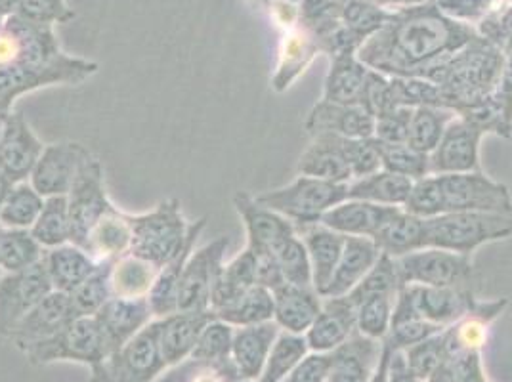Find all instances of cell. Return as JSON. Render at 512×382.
I'll return each mask as SVG.
<instances>
[{
  "instance_id": "obj_1",
  "label": "cell",
  "mask_w": 512,
  "mask_h": 382,
  "mask_svg": "<svg viewBox=\"0 0 512 382\" xmlns=\"http://www.w3.org/2000/svg\"><path fill=\"white\" fill-rule=\"evenodd\" d=\"M478 29L455 22L430 0L394 10L390 20L373 33L358 58L386 77H425L434 65L478 37Z\"/></svg>"
},
{
  "instance_id": "obj_2",
  "label": "cell",
  "mask_w": 512,
  "mask_h": 382,
  "mask_svg": "<svg viewBox=\"0 0 512 382\" xmlns=\"http://www.w3.org/2000/svg\"><path fill=\"white\" fill-rule=\"evenodd\" d=\"M507 56L488 39L478 35L465 48L434 65L423 79L438 86L446 106L457 115L484 104L501 79Z\"/></svg>"
},
{
  "instance_id": "obj_3",
  "label": "cell",
  "mask_w": 512,
  "mask_h": 382,
  "mask_svg": "<svg viewBox=\"0 0 512 382\" xmlns=\"http://www.w3.org/2000/svg\"><path fill=\"white\" fill-rule=\"evenodd\" d=\"M127 220L130 255L150 262L157 270L180 255L190 232V222L178 199H167L150 213L127 214Z\"/></svg>"
},
{
  "instance_id": "obj_4",
  "label": "cell",
  "mask_w": 512,
  "mask_h": 382,
  "mask_svg": "<svg viewBox=\"0 0 512 382\" xmlns=\"http://www.w3.org/2000/svg\"><path fill=\"white\" fill-rule=\"evenodd\" d=\"M427 247L472 256L480 247L512 237V216L493 213H444L425 218Z\"/></svg>"
},
{
  "instance_id": "obj_5",
  "label": "cell",
  "mask_w": 512,
  "mask_h": 382,
  "mask_svg": "<svg viewBox=\"0 0 512 382\" xmlns=\"http://www.w3.org/2000/svg\"><path fill=\"white\" fill-rule=\"evenodd\" d=\"M344 199H348V184L320 180L304 174H299L291 184L283 188L256 195L260 205L285 216L295 224V228L318 224L323 214L329 213Z\"/></svg>"
},
{
  "instance_id": "obj_6",
  "label": "cell",
  "mask_w": 512,
  "mask_h": 382,
  "mask_svg": "<svg viewBox=\"0 0 512 382\" xmlns=\"http://www.w3.org/2000/svg\"><path fill=\"white\" fill-rule=\"evenodd\" d=\"M31 363H52V361H77L88 365L92 375L98 373L109 360L104 333L94 316L75 318L64 331L52 339L41 340L23 352Z\"/></svg>"
},
{
  "instance_id": "obj_7",
  "label": "cell",
  "mask_w": 512,
  "mask_h": 382,
  "mask_svg": "<svg viewBox=\"0 0 512 382\" xmlns=\"http://www.w3.org/2000/svg\"><path fill=\"white\" fill-rule=\"evenodd\" d=\"M442 191L444 213H493L512 216V195L507 184L482 170L434 174Z\"/></svg>"
},
{
  "instance_id": "obj_8",
  "label": "cell",
  "mask_w": 512,
  "mask_h": 382,
  "mask_svg": "<svg viewBox=\"0 0 512 382\" xmlns=\"http://www.w3.org/2000/svg\"><path fill=\"white\" fill-rule=\"evenodd\" d=\"M69 222H71V243L77 247H86V239L92 228L106 216L115 211L109 201L106 190V174L98 157L86 151L81 167L77 170L75 182L67 193Z\"/></svg>"
},
{
  "instance_id": "obj_9",
  "label": "cell",
  "mask_w": 512,
  "mask_h": 382,
  "mask_svg": "<svg viewBox=\"0 0 512 382\" xmlns=\"http://www.w3.org/2000/svg\"><path fill=\"white\" fill-rule=\"evenodd\" d=\"M161 319H153L92 375V382H155L167 369L161 352Z\"/></svg>"
},
{
  "instance_id": "obj_10",
  "label": "cell",
  "mask_w": 512,
  "mask_h": 382,
  "mask_svg": "<svg viewBox=\"0 0 512 382\" xmlns=\"http://www.w3.org/2000/svg\"><path fill=\"white\" fill-rule=\"evenodd\" d=\"M396 266L404 285L472 289L476 277L470 256L436 247H425L396 258Z\"/></svg>"
},
{
  "instance_id": "obj_11",
  "label": "cell",
  "mask_w": 512,
  "mask_h": 382,
  "mask_svg": "<svg viewBox=\"0 0 512 382\" xmlns=\"http://www.w3.org/2000/svg\"><path fill=\"white\" fill-rule=\"evenodd\" d=\"M98 71V65L79 60L60 69H33L27 65H0V121L10 113L14 102L33 90L52 85H81Z\"/></svg>"
},
{
  "instance_id": "obj_12",
  "label": "cell",
  "mask_w": 512,
  "mask_h": 382,
  "mask_svg": "<svg viewBox=\"0 0 512 382\" xmlns=\"http://www.w3.org/2000/svg\"><path fill=\"white\" fill-rule=\"evenodd\" d=\"M230 247L228 237H218L205 247L193 251L180 279L178 312H209L214 281L224 268L226 251Z\"/></svg>"
},
{
  "instance_id": "obj_13",
  "label": "cell",
  "mask_w": 512,
  "mask_h": 382,
  "mask_svg": "<svg viewBox=\"0 0 512 382\" xmlns=\"http://www.w3.org/2000/svg\"><path fill=\"white\" fill-rule=\"evenodd\" d=\"M54 291L44 260L22 272L0 276V335L10 337L22 321L46 295Z\"/></svg>"
},
{
  "instance_id": "obj_14",
  "label": "cell",
  "mask_w": 512,
  "mask_h": 382,
  "mask_svg": "<svg viewBox=\"0 0 512 382\" xmlns=\"http://www.w3.org/2000/svg\"><path fill=\"white\" fill-rule=\"evenodd\" d=\"M486 132L467 117L457 115L449 123L438 146L428 155L430 174L482 170L480 146Z\"/></svg>"
},
{
  "instance_id": "obj_15",
  "label": "cell",
  "mask_w": 512,
  "mask_h": 382,
  "mask_svg": "<svg viewBox=\"0 0 512 382\" xmlns=\"http://www.w3.org/2000/svg\"><path fill=\"white\" fill-rule=\"evenodd\" d=\"M44 148L22 113L12 111L0 130V172L10 184L29 180Z\"/></svg>"
},
{
  "instance_id": "obj_16",
  "label": "cell",
  "mask_w": 512,
  "mask_h": 382,
  "mask_svg": "<svg viewBox=\"0 0 512 382\" xmlns=\"http://www.w3.org/2000/svg\"><path fill=\"white\" fill-rule=\"evenodd\" d=\"M86 151L88 149L79 142H60L46 146L41 159L37 161L29 176V184L39 191L44 199L67 195L75 182L77 170L81 167Z\"/></svg>"
},
{
  "instance_id": "obj_17",
  "label": "cell",
  "mask_w": 512,
  "mask_h": 382,
  "mask_svg": "<svg viewBox=\"0 0 512 382\" xmlns=\"http://www.w3.org/2000/svg\"><path fill=\"white\" fill-rule=\"evenodd\" d=\"M234 207L247 232V247L256 255L274 253L281 241L297 234V228L291 220L260 205L256 197L245 191L235 193Z\"/></svg>"
},
{
  "instance_id": "obj_18",
  "label": "cell",
  "mask_w": 512,
  "mask_h": 382,
  "mask_svg": "<svg viewBox=\"0 0 512 382\" xmlns=\"http://www.w3.org/2000/svg\"><path fill=\"white\" fill-rule=\"evenodd\" d=\"M77 318L71 297L62 291H52L14 327L10 339L25 352L41 340L52 339Z\"/></svg>"
},
{
  "instance_id": "obj_19",
  "label": "cell",
  "mask_w": 512,
  "mask_h": 382,
  "mask_svg": "<svg viewBox=\"0 0 512 382\" xmlns=\"http://www.w3.org/2000/svg\"><path fill=\"white\" fill-rule=\"evenodd\" d=\"M106 339L109 358L115 356L128 340L134 339L155 319L148 298L111 297L94 316Z\"/></svg>"
},
{
  "instance_id": "obj_20",
  "label": "cell",
  "mask_w": 512,
  "mask_h": 382,
  "mask_svg": "<svg viewBox=\"0 0 512 382\" xmlns=\"http://www.w3.org/2000/svg\"><path fill=\"white\" fill-rule=\"evenodd\" d=\"M356 331V306L346 297L323 298L320 314L304 333L310 352H335Z\"/></svg>"
},
{
  "instance_id": "obj_21",
  "label": "cell",
  "mask_w": 512,
  "mask_h": 382,
  "mask_svg": "<svg viewBox=\"0 0 512 382\" xmlns=\"http://www.w3.org/2000/svg\"><path fill=\"white\" fill-rule=\"evenodd\" d=\"M304 128L310 136L335 134L342 138H373L375 117L363 106H344L320 100L308 113Z\"/></svg>"
},
{
  "instance_id": "obj_22",
  "label": "cell",
  "mask_w": 512,
  "mask_h": 382,
  "mask_svg": "<svg viewBox=\"0 0 512 382\" xmlns=\"http://www.w3.org/2000/svg\"><path fill=\"white\" fill-rule=\"evenodd\" d=\"M279 325L272 321H264L258 325L235 327L232 342V361L239 377L243 381H260L270 350L278 339Z\"/></svg>"
},
{
  "instance_id": "obj_23",
  "label": "cell",
  "mask_w": 512,
  "mask_h": 382,
  "mask_svg": "<svg viewBox=\"0 0 512 382\" xmlns=\"http://www.w3.org/2000/svg\"><path fill=\"white\" fill-rule=\"evenodd\" d=\"M400 207H384L362 199H344L329 213L321 216V224L346 237H375L390 216Z\"/></svg>"
},
{
  "instance_id": "obj_24",
  "label": "cell",
  "mask_w": 512,
  "mask_h": 382,
  "mask_svg": "<svg viewBox=\"0 0 512 382\" xmlns=\"http://www.w3.org/2000/svg\"><path fill=\"white\" fill-rule=\"evenodd\" d=\"M205 226H207L205 218H199L197 222L190 224V232H188L184 249L167 266H163L155 277V283L148 295V302H150L151 312L155 319L167 318V316L178 312V291H180V279L184 274V266L195 251L197 239L203 234Z\"/></svg>"
},
{
  "instance_id": "obj_25",
  "label": "cell",
  "mask_w": 512,
  "mask_h": 382,
  "mask_svg": "<svg viewBox=\"0 0 512 382\" xmlns=\"http://www.w3.org/2000/svg\"><path fill=\"white\" fill-rule=\"evenodd\" d=\"M381 255L383 253L379 245L371 237H346L337 270L321 297L335 298L348 295L377 264Z\"/></svg>"
},
{
  "instance_id": "obj_26",
  "label": "cell",
  "mask_w": 512,
  "mask_h": 382,
  "mask_svg": "<svg viewBox=\"0 0 512 382\" xmlns=\"http://www.w3.org/2000/svg\"><path fill=\"white\" fill-rule=\"evenodd\" d=\"M383 352V342L354 335L333 352L327 382H369Z\"/></svg>"
},
{
  "instance_id": "obj_27",
  "label": "cell",
  "mask_w": 512,
  "mask_h": 382,
  "mask_svg": "<svg viewBox=\"0 0 512 382\" xmlns=\"http://www.w3.org/2000/svg\"><path fill=\"white\" fill-rule=\"evenodd\" d=\"M369 73L371 67L363 64L358 54L333 56L321 100L344 106H363Z\"/></svg>"
},
{
  "instance_id": "obj_28",
  "label": "cell",
  "mask_w": 512,
  "mask_h": 382,
  "mask_svg": "<svg viewBox=\"0 0 512 382\" xmlns=\"http://www.w3.org/2000/svg\"><path fill=\"white\" fill-rule=\"evenodd\" d=\"M274 321L281 331L304 335L320 314L323 297L314 287L283 283L274 293Z\"/></svg>"
},
{
  "instance_id": "obj_29",
  "label": "cell",
  "mask_w": 512,
  "mask_h": 382,
  "mask_svg": "<svg viewBox=\"0 0 512 382\" xmlns=\"http://www.w3.org/2000/svg\"><path fill=\"white\" fill-rule=\"evenodd\" d=\"M320 52V43L316 35L306 25L299 22L295 27L287 29L279 48L278 69L272 77V86L278 92H285L306 71V67L314 62V58Z\"/></svg>"
},
{
  "instance_id": "obj_30",
  "label": "cell",
  "mask_w": 512,
  "mask_h": 382,
  "mask_svg": "<svg viewBox=\"0 0 512 382\" xmlns=\"http://www.w3.org/2000/svg\"><path fill=\"white\" fill-rule=\"evenodd\" d=\"M297 234L302 237L310 264H312V279H314V289L323 295L327 289L331 277L337 270V264L341 260L346 235L339 234L321 222L318 224H308L297 228Z\"/></svg>"
},
{
  "instance_id": "obj_31",
  "label": "cell",
  "mask_w": 512,
  "mask_h": 382,
  "mask_svg": "<svg viewBox=\"0 0 512 382\" xmlns=\"http://www.w3.org/2000/svg\"><path fill=\"white\" fill-rule=\"evenodd\" d=\"M214 318L213 312H176L161 319V352L172 367L192 356L203 327Z\"/></svg>"
},
{
  "instance_id": "obj_32",
  "label": "cell",
  "mask_w": 512,
  "mask_h": 382,
  "mask_svg": "<svg viewBox=\"0 0 512 382\" xmlns=\"http://www.w3.org/2000/svg\"><path fill=\"white\" fill-rule=\"evenodd\" d=\"M43 260L52 287L67 295L73 293L100 266L88 251L75 243H65L62 247L44 251Z\"/></svg>"
},
{
  "instance_id": "obj_33",
  "label": "cell",
  "mask_w": 512,
  "mask_h": 382,
  "mask_svg": "<svg viewBox=\"0 0 512 382\" xmlns=\"http://www.w3.org/2000/svg\"><path fill=\"white\" fill-rule=\"evenodd\" d=\"M297 172L339 184L352 182V172L342 157L335 134L312 136V144L300 155Z\"/></svg>"
},
{
  "instance_id": "obj_34",
  "label": "cell",
  "mask_w": 512,
  "mask_h": 382,
  "mask_svg": "<svg viewBox=\"0 0 512 382\" xmlns=\"http://www.w3.org/2000/svg\"><path fill=\"white\" fill-rule=\"evenodd\" d=\"M373 241L379 245L381 253L392 258H402L419 249H425V218L407 213L406 209H398L373 237Z\"/></svg>"
},
{
  "instance_id": "obj_35",
  "label": "cell",
  "mask_w": 512,
  "mask_h": 382,
  "mask_svg": "<svg viewBox=\"0 0 512 382\" xmlns=\"http://www.w3.org/2000/svg\"><path fill=\"white\" fill-rule=\"evenodd\" d=\"M411 188L413 180L381 169L369 176L352 180L348 184V199H362L384 207L404 209Z\"/></svg>"
},
{
  "instance_id": "obj_36",
  "label": "cell",
  "mask_w": 512,
  "mask_h": 382,
  "mask_svg": "<svg viewBox=\"0 0 512 382\" xmlns=\"http://www.w3.org/2000/svg\"><path fill=\"white\" fill-rule=\"evenodd\" d=\"M85 251L98 262H115L130 253V226L127 214L119 209L106 214L88 235Z\"/></svg>"
},
{
  "instance_id": "obj_37",
  "label": "cell",
  "mask_w": 512,
  "mask_h": 382,
  "mask_svg": "<svg viewBox=\"0 0 512 382\" xmlns=\"http://www.w3.org/2000/svg\"><path fill=\"white\" fill-rule=\"evenodd\" d=\"M255 285L256 255L249 247H245L239 255L224 264L220 276L216 277L211 293V312L214 314Z\"/></svg>"
},
{
  "instance_id": "obj_38",
  "label": "cell",
  "mask_w": 512,
  "mask_h": 382,
  "mask_svg": "<svg viewBox=\"0 0 512 382\" xmlns=\"http://www.w3.org/2000/svg\"><path fill=\"white\" fill-rule=\"evenodd\" d=\"M159 270L151 266L150 262L138 256H121L111 264V291L113 297L119 298H148L151 287Z\"/></svg>"
},
{
  "instance_id": "obj_39",
  "label": "cell",
  "mask_w": 512,
  "mask_h": 382,
  "mask_svg": "<svg viewBox=\"0 0 512 382\" xmlns=\"http://www.w3.org/2000/svg\"><path fill=\"white\" fill-rule=\"evenodd\" d=\"M214 318L226 321L232 327L258 325L274 319V295L272 291L255 285L241 293L230 304L214 312Z\"/></svg>"
},
{
  "instance_id": "obj_40",
  "label": "cell",
  "mask_w": 512,
  "mask_h": 382,
  "mask_svg": "<svg viewBox=\"0 0 512 382\" xmlns=\"http://www.w3.org/2000/svg\"><path fill=\"white\" fill-rule=\"evenodd\" d=\"M44 197L27 180L14 184L0 203V228L31 230L43 211Z\"/></svg>"
},
{
  "instance_id": "obj_41",
  "label": "cell",
  "mask_w": 512,
  "mask_h": 382,
  "mask_svg": "<svg viewBox=\"0 0 512 382\" xmlns=\"http://www.w3.org/2000/svg\"><path fill=\"white\" fill-rule=\"evenodd\" d=\"M455 117L457 113L449 107H413L407 144L425 155H430Z\"/></svg>"
},
{
  "instance_id": "obj_42",
  "label": "cell",
  "mask_w": 512,
  "mask_h": 382,
  "mask_svg": "<svg viewBox=\"0 0 512 382\" xmlns=\"http://www.w3.org/2000/svg\"><path fill=\"white\" fill-rule=\"evenodd\" d=\"M35 241L43 247L44 251L62 247L71 243V222H69V205L67 195L46 197L44 207L37 222L29 230Z\"/></svg>"
},
{
  "instance_id": "obj_43",
  "label": "cell",
  "mask_w": 512,
  "mask_h": 382,
  "mask_svg": "<svg viewBox=\"0 0 512 382\" xmlns=\"http://www.w3.org/2000/svg\"><path fill=\"white\" fill-rule=\"evenodd\" d=\"M44 249L29 230L0 228V272L14 274L43 260Z\"/></svg>"
},
{
  "instance_id": "obj_44",
  "label": "cell",
  "mask_w": 512,
  "mask_h": 382,
  "mask_svg": "<svg viewBox=\"0 0 512 382\" xmlns=\"http://www.w3.org/2000/svg\"><path fill=\"white\" fill-rule=\"evenodd\" d=\"M308 352L310 348L304 335L279 331L278 339L270 350V356L266 360L262 377L258 382L285 381Z\"/></svg>"
},
{
  "instance_id": "obj_45",
  "label": "cell",
  "mask_w": 512,
  "mask_h": 382,
  "mask_svg": "<svg viewBox=\"0 0 512 382\" xmlns=\"http://www.w3.org/2000/svg\"><path fill=\"white\" fill-rule=\"evenodd\" d=\"M404 287L400 272L396 266V258L381 255L377 264L367 272V276L346 295L352 300L354 306H358L362 300L371 297H398L400 289Z\"/></svg>"
},
{
  "instance_id": "obj_46",
  "label": "cell",
  "mask_w": 512,
  "mask_h": 382,
  "mask_svg": "<svg viewBox=\"0 0 512 382\" xmlns=\"http://www.w3.org/2000/svg\"><path fill=\"white\" fill-rule=\"evenodd\" d=\"M379 159H381V169L406 176L409 180H419L430 174L428 169V155L411 148L409 144H384L375 138H371Z\"/></svg>"
},
{
  "instance_id": "obj_47",
  "label": "cell",
  "mask_w": 512,
  "mask_h": 382,
  "mask_svg": "<svg viewBox=\"0 0 512 382\" xmlns=\"http://www.w3.org/2000/svg\"><path fill=\"white\" fill-rule=\"evenodd\" d=\"M274 255L278 260L285 283L297 285V287H314L310 256L299 234H293L285 241H281L274 249Z\"/></svg>"
},
{
  "instance_id": "obj_48",
  "label": "cell",
  "mask_w": 512,
  "mask_h": 382,
  "mask_svg": "<svg viewBox=\"0 0 512 382\" xmlns=\"http://www.w3.org/2000/svg\"><path fill=\"white\" fill-rule=\"evenodd\" d=\"M111 264L113 262L100 264L98 270L92 276L85 279L73 293H69L77 318L96 316L102 310V306L106 304L107 300L113 297L111 281H109Z\"/></svg>"
},
{
  "instance_id": "obj_49",
  "label": "cell",
  "mask_w": 512,
  "mask_h": 382,
  "mask_svg": "<svg viewBox=\"0 0 512 382\" xmlns=\"http://www.w3.org/2000/svg\"><path fill=\"white\" fill-rule=\"evenodd\" d=\"M396 297H371L356 306V331L371 340L383 342L390 331Z\"/></svg>"
},
{
  "instance_id": "obj_50",
  "label": "cell",
  "mask_w": 512,
  "mask_h": 382,
  "mask_svg": "<svg viewBox=\"0 0 512 382\" xmlns=\"http://www.w3.org/2000/svg\"><path fill=\"white\" fill-rule=\"evenodd\" d=\"M235 327L222 319L213 318L201 331L192 356L195 360L228 361L232 360V342Z\"/></svg>"
},
{
  "instance_id": "obj_51",
  "label": "cell",
  "mask_w": 512,
  "mask_h": 382,
  "mask_svg": "<svg viewBox=\"0 0 512 382\" xmlns=\"http://www.w3.org/2000/svg\"><path fill=\"white\" fill-rule=\"evenodd\" d=\"M4 16L18 14L25 20L37 23H62L75 18L65 0H2Z\"/></svg>"
},
{
  "instance_id": "obj_52",
  "label": "cell",
  "mask_w": 512,
  "mask_h": 382,
  "mask_svg": "<svg viewBox=\"0 0 512 382\" xmlns=\"http://www.w3.org/2000/svg\"><path fill=\"white\" fill-rule=\"evenodd\" d=\"M342 157L352 172V180L381 170V159L371 138H342L337 136Z\"/></svg>"
},
{
  "instance_id": "obj_53",
  "label": "cell",
  "mask_w": 512,
  "mask_h": 382,
  "mask_svg": "<svg viewBox=\"0 0 512 382\" xmlns=\"http://www.w3.org/2000/svg\"><path fill=\"white\" fill-rule=\"evenodd\" d=\"M407 367L413 375L419 379L427 381L428 377L434 373V369L446 360V339L444 331L430 337V339L417 342L404 350Z\"/></svg>"
},
{
  "instance_id": "obj_54",
  "label": "cell",
  "mask_w": 512,
  "mask_h": 382,
  "mask_svg": "<svg viewBox=\"0 0 512 382\" xmlns=\"http://www.w3.org/2000/svg\"><path fill=\"white\" fill-rule=\"evenodd\" d=\"M436 8L455 22L480 25L507 0H432Z\"/></svg>"
},
{
  "instance_id": "obj_55",
  "label": "cell",
  "mask_w": 512,
  "mask_h": 382,
  "mask_svg": "<svg viewBox=\"0 0 512 382\" xmlns=\"http://www.w3.org/2000/svg\"><path fill=\"white\" fill-rule=\"evenodd\" d=\"M404 209L419 218H432L442 214V191L434 174H428L425 178L413 182Z\"/></svg>"
},
{
  "instance_id": "obj_56",
  "label": "cell",
  "mask_w": 512,
  "mask_h": 382,
  "mask_svg": "<svg viewBox=\"0 0 512 382\" xmlns=\"http://www.w3.org/2000/svg\"><path fill=\"white\" fill-rule=\"evenodd\" d=\"M413 107H394L375 117L373 138L384 144H407Z\"/></svg>"
},
{
  "instance_id": "obj_57",
  "label": "cell",
  "mask_w": 512,
  "mask_h": 382,
  "mask_svg": "<svg viewBox=\"0 0 512 382\" xmlns=\"http://www.w3.org/2000/svg\"><path fill=\"white\" fill-rule=\"evenodd\" d=\"M331 365H333V352L329 354L308 352L283 382H327Z\"/></svg>"
},
{
  "instance_id": "obj_58",
  "label": "cell",
  "mask_w": 512,
  "mask_h": 382,
  "mask_svg": "<svg viewBox=\"0 0 512 382\" xmlns=\"http://www.w3.org/2000/svg\"><path fill=\"white\" fill-rule=\"evenodd\" d=\"M283 283H285V279L281 274L276 255L274 253L256 255V285L274 293Z\"/></svg>"
},
{
  "instance_id": "obj_59",
  "label": "cell",
  "mask_w": 512,
  "mask_h": 382,
  "mask_svg": "<svg viewBox=\"0 0 512 382\" xmlns=\"http://www.w3.org/2000/svg\"><path fill=\"white\" fill-rule=\"evenodd\" d=\"M390 346V344H388ZM392 348V346H390ZM388 382H425L419 379L417 375H413L407 367L406 356L404 350H394L390 352V360H388Z\"/></svg>"
},
{
  "instance_id": "obj_60",
  "label": "cell",
  "mask_w": 512,
  "mask_h": 382,
  "mask_svg": "<svg viewBox=\"0 0 512 382\" xmlns=\"http://www.w3.org/2000/svg\"><path fill=\"white\" fill-rule=\"evenodd\" d=\"M373 2L379 4L381 8L394 12V10H402V8H409V6H419V4H425L430 0H373Z\"/></svg>"
},
{
  "instance_id": "obj_61",
  "label": "cell",
  "mask_w": 512,
  "mask_h": 382,
  "mask_svg": "<svg viewBox=\"0 0 512 382\" xmlns=\"http://www.w3.org/2000/svg\"><path fill=\"white\" fill-rule=\"evenodd\" d=\"M12 186H14V184H10V182H8V178H6V176H4L2 172H0V203L4 201L6 193L10 191V188H12Z\"/></svg>"
},
{
  "instance_id": "obj_62",
  "label": "cell",
  "mask_w": 512,
  "mask_h": 382,
  "mask_svg": "<svg viewBox=\"0 0 512 382\" xmlns=\"http://www.w3.org/2000/svg\"><path fill=\"white\" fill-rule=\"evenodd\" d=\"M0 130H2V121H0Z\"/></svg>"
}]
</instances>
